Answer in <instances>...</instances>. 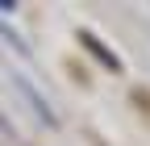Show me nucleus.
<instances>
[{
  "mask_svg": "<svg viewBox=\"0 0 150 146\" xmlns=\"http://www.w3.org/2000/svg\"><path fill=\"white\" fill-rule=\"evenodd\" d=\"M13 84H17V88H21V96L29 100V108H33V113H38V117H42L46 125H59V117H54V108L46 104V96H42V92H38V88H33V84H29V79L21 75V71H13Z\"/></svg>",
  "mask_w": 150,
  "mask_h": 146,
  "instance_id": "obj_1",
  "label": "nucleus"
},
{
  "mask_svg": "<svg viewBox=\"0 0 150 146\" xmlns=\"http://www.w3.org/2000/svg\"><path fill=\"white\" fill-rule=\"evenodd\" d=\"M79 42H83V46H88L92 54H96V59H100L104 67H112V71H121V59H117V54H112V50H104V46H100L96 38H92V33H79Z\"/></svg>",
  "mask_w": 150,
  "mask_h": 146,
  "instance_id": "obj_2",
  "label": "nucleus"
},
{
  "mask_svg": "<svg viewBox=\"0 0 150 146\" xmlns=\"http://www.w3.org/2000/svg\"><path fill=\"white\" fill-rule=\"evenodd\" d=\"M0 38H4V42H8V46H13L17 54H21V59H33V50H29V42H21V38H17V29H13V25L4 21V17H0Z\"/></svg>",
  "mask_w": 150,
  "mask_h": 146,
  "instance_id": "obj_3",
  "label": "nucleus"
}]
</instances>
